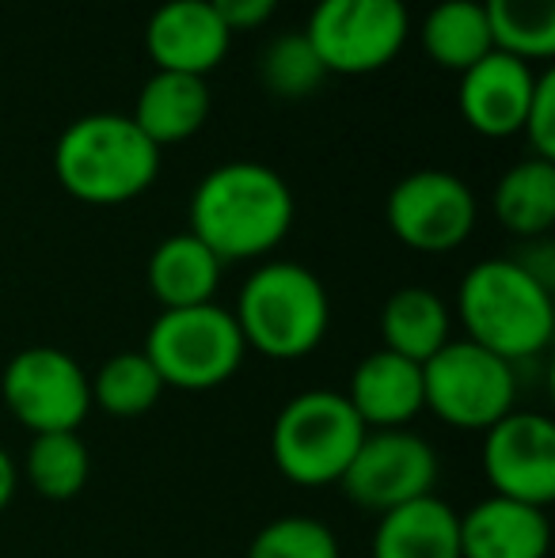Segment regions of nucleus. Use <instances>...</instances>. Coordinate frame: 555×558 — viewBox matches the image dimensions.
Wrapping results in <instances>:
<instances>
[{
    "mask_svg": "<svg viewBox=\"0 0 555 558\" xmlns=\"http://www.w3.org/2000/svg\"><path fill=\"white\" fill-rule=\"evenodd\" d=\"M293 191L275 168L232 160L206 171L191 194V235L221 263H248L278 247L293 228Z\"/></svg>",
    "mask_w": 555,
    "mask_h": 558,
    "instance_id": "obj_1",
    "label": "nucleus"
},
{
    "mask_svg": "<svg viewBox=\"0 0 555 558\" xmlns=\"http://www.w3.org/2000/svg\"><path fill=\"white\" fill-rule=\"evenodd\" d=\"M160 175V148L130 114H84L61 130L53 145V179L84 206L134 202Z\"/></svg>",
    "mask_w": 555,
    "mask_h": 558,
    "instance_id": "obj_2",
    "label": "nucleus"
},
{
    "mask_svg": "<svg viewBox=\"0 0 555 558\" xmlns=\"http://www.w3.org/2000/svg\"><path fill=\"white\" fill-rule=\"evenodd\" d=\"M464 338L503 361H529L555 335L552 286L536 281L518 258H483L464 274L457 293Z\"/></svg>",
    "mask_w": 555,
    "mask_h": 558,
    "instance_id": "obj_3",
    "label": "nucleus"
},
{
    "mask_svg": "<svg viewBox=\"0 0 555 558\" xmlns=\"http://www.w3.org/2000/svg\"><path fill=\"white\" fill-rule=\"evenodd\" d=\"M244 345L270 361L309 357L331 327L327 289L301 263H263L240 286L232 308Z\"/></svg>",
    "mask_w": 555,
    "mask_h": 558,
    "instance_id": "obj_4",
    "label": "nucleus"
},
{
    "mask_svg": "<svg viewBox=\"0 0 555 558\" xmlns=\"http://www.w3.org/2000/svg\"><path fill=\"white\" fill-rule=\"evenodd\" d=\"M365 434L370 429L362 426L342 391L312 388L278 411L270 426V460L289 483L331 486L342 483Z\"/></svg>",
    "mask_w": 555,
    "mask_h": 558,
    "instance_id": "obj_5",
    "label": "nucleus"
},
{
    "mask_svg": "<svg viewBox=\"0 0 555 558\" xmlns=\"http://www.w3.org/2000/svg\"><path fill=\"white\" fill-rule=\"evenodd\" d=\"M141 353L153 361L164 388L214 391L240 373L248 345L229 308L198 304V308L160 312L148 327Z\"/></svg>",
    "mask_w": 555,
    "mask_h": 558,
    "instance_id": "obj_6",
    "label": "nucleus"
},
{
    "mask_svg": "<svg viewBox=\"0 0 555 558\" xmlns=\"http://www.w3.org/2000/svg\"><path fill=\"white\" fill-rule=\"evenodd\" d=\"M514 365L468 338H449L422 365V407L453 429H491L518 411Z\"/></svg>",
    "mask_w": 555,
    "mask_h": 558,
    "instance_id": "obj_7",
    "label": "nucleus"
},
{
    "mask_svg": "<svg viewBox=\"0 0 555 558\" xmlns=\"http://www.w3.org/2000/svg\"><path fill=\"white\" fill-rule=\"evenodd\" d=\"M327 76H365L393 65L411 35L403 0H316L301 31Z\"/></svg>",
    "mask_w": 555,
    "mask_h": 558,
    "instance_id": "obj_8",
    "label": "nucleus"
},
{
    "mask_svg": "<svg viewBox=\"0 0 555 558\" xmlns=\"http://www.w3.org/2000/svg\"><path fill=\"white\" fill-rule=\"evenodd\" d=\"M0 399L31 434H76L92 411V380L73 353L27 345L0 373Z\"/></svg>",
    "mask_w": 555,
    "mask_h": 558,
    "instance_id": "obj_9",
    "label": "nucleus"
},
{
    "mask_svg": "<svg viewBox=\"0 0 555 558\" xmlns=\"http://www.w3.org/2000/svg\"><path fill=\"white\" fill-rule=\"evenodd\" d=\"M480 217L472 186L442 168H422L403 175L385 202L388 232L411 251L445 255L468 243Z\"/></svg>",
    "mask_w": 555,
    "mask_h": 558,
    "instance_id": "obj_10",
    "label": "nucleus"
},
{
    "mask_svg": "<svg viewBox=\"0 0 555 558\" xmlns=\"http://www.w3.org/2000/svg\"><path fill=\"white\" fill-rule=\"evenodd\" d=\"M342 490L370 513H393L408 501L430 498L437 486V452L411 429H370L358 445Z\"/></svg>",
    "mask_w": 555,
    "mask_h": 558,
    "instance_id": "obj_11",
    "label": "nucleus"
},
{
    "mask_svg": "<svg viewBox=\"0 0 555 558\" xmlns=\"http://www.w3.org/2000/svg\"><path fill=\"white\" fill-rule=\"evenodd\" d=\"M483 478L498 498L548 509L555 498V426L536 411H510L483 429Z\"/></svg>",
    "mask_w": 555,
    "mask_h": 558,
    "instance_id": "obj_12",
    "label": "nucleus"
},
{
    "mask_svg": "<svg viewBox=\"0 0 555 558\" xmlns=\"http://www.w3.org/2000/svg\"><path fill=\"white\" fill-rule=\"evenodd\" d=\"M232 35L209 0H164L145 23V53L156 73L202 76L229 58Z\"/></svg>",
    "mask_w": 555,
    "mask_h": 558,
    "instance_id": "obj_13",
    "label": "nucleus"
},
{
    "mask_svg": "<svg viewBox=\"0 0 555 558\" xmlns=\"http://www.w3.org/2000/svg\"><path fill=\"white\" fill-rule=\"evenodd\" d=\"M541 69L518 61L503 50H491L480 65L460 73L457 107L468 130L480 137H518L526 125L529 104H533V88Z\"/></svg>",
    "mask_w": 555,
    "mask_h": 558,
    "instance_id": "obj_14",
    "label": "nucleus"
},
{
    "mask_svg": "<svg viewBox=\"0 0 555 558\" xmlns=\"http://www.w3.org/2000/svg\"><path fill=\"white\" fill-rule=\"evenodd\" d=\"M548 509L491 494L460 517V558H548Z\"/></svg>",
    "mask_w": 555,
    "mask_h": 558,
    "instance_id": "obj_15",
    "label": "nucleus"
},
{
    "mask_svg": "<svg viewBox=\"0 0 555 558\" xmlns=\"http://www.w3.org/2000/svg\"><path fill=\"white\" fill-rule=\"evenodd\" d=\"M365 429H408L422 407V365L393 350H373L358 361L342 391Z\"/></svg>",
    "mask_w": 555,
    "mask_h": 558,
    "instance_id": "obj_16",
    "label": "nucleus"
},
{
    "mask_svg": "<svg viewBox=\"0 0 555 558\" xmlns=\"http://www.w3.org/2000/svg\"><path fill=\"white\" fill-rule=\"evenodd\" d=\"M225 263L191 232L168 235L156 243L145 266V281L153 301L164 312L171 308H198V304H214L217 286H221Z\"/></svg>",
    "mask_w": 555,
    "mask_h": 558,
    "instance_id": "obj_17",
    "label": "nucleus"
},
{
    "mask_svg": "<svg viewBox=\"0 0 555 558\" xmlns=\"http://www.w3.org/2000/svg\"><path fill=\"white\" fill-rule=\"evenodd\" d=\"M214 96L202 76L183 73H153L137 92L134 104V125L153 141L156 148L191 141L206 125Z\"/></svg>",
    "mask_w": 555,
    "mask_h": 558,
    "instance_id": "obj_18",
    "label": "nucleus"
},
{
    "mask_svg": "<svg viewBox=\"0 0 555 558\" xmlns=\"http://www.w3.org/2000/svg\"><path fill=\"white\" fill-rule=\"evenodd\" d=\"M373 558H460V513L434 494L381 513Z\"/></svg>",
    "mask_w": 555,
    "mask_h": 558,
    "instance_id": "obj_19",
    "label": "nucleus"
},
{
    "mask_svg": "<svg viewBox=\"0 0 555 558\" xmlns=\"http://www.w3.org/2000/svg\"><path fill=\"white\" fill-rule=\"evenodd\" d=\"M381 338H385L381 350H393L415 365H426L453 338V316L434 289L403 286L381 308Z\"/></svg>",
    "mask_w": 555,
    "mask_h": 558,
    "instance_id": "obj_20",
    "label": "nucleus"
},
{
    "mask_svg": "<svg viewBox=\"0 0 555 558\" xmlns=\"http://www.w3.org/2000/svg\"><path fill=\"white\" fill-rule=\"evenodd\" d=\"M419 43L422 53L449 73H468L495 50L480 0H442V4H434L426 20L419 23Z\"/></svg>",
    "mask_w": 555,
    "mask_h": 558,
    "instance_id": "obj_21",
    "label": "nucleus"
},
{
    "mask_svg": "<svg viewBox=\"0 0 555 558\" xmlns=\"http://www.w3.org/2000/svg\"><path fill=\"white\" fill-rule=\"evenodd\" d=\"M495 217L521 240H544L555 225V160L526 156L495 186Z\"/></svg>",
    "mask_w": 555,
    "mask_h": 558,
    "instance_id": "obj_22",
    "label": "nucleus"
},
{
    "mask_svg": "<svg viewBox=\"0 0 555 558\" xmlns=\"http://www.w3.org/2000/svg\"><path fill=\"white\" fill-rule=\"evenodd\" d=\"M495 50L529 65L555 58V0H480Z\"/></svg>",
    "mask_w": 555,
    "mask_h": 558,
    "instance_id": "obj_23",
    "label": "nucleus"
},
{
    "mask_svg": "<svg viewBox=\"0 0 555 558\" xmlns=\"http://www.w3.org/2000/svg\"><path fill=\"white\" fill-rule=\"evenodd\" d=\"M20 475L35 486L38 498L73 501L92 475L88 445L81 441V434H35L20 463Z\"/></svg>",
    "mask_w": 555,
    "mask_h": 558,
    "instance_id": "obj_24",
    "label": "nucleus"
},
{
    "mask_svg": "<svg viewBox=\"0 0 555 558\" xmlns=\"http://www.w3.org/2000/svg\"><path fill=\"white\" fill-rule=\"evenodd\" d=\"M92 380V407H99L111 418H141L164 396V380L153 368V361L141 350L114 353L99 365Z\"/></svg>",
    "mask_w": 555,
    "mask_h": 558,
    "instance_id": "obj_25",
    "label": "nucleus"
},
{
    "mask_svg": "<svg viewBox=\"0 0 555 558\" xmlns=\"http://www.w3.org/2000/svg\"><path fill=\"white\" fill-rule=\"evenodd\" d=\"M260 81H263V88L278 99H304L327 81V69L319 65L309 38L297 31V35L275 38V43L263 50Z\"/></svg>",
    "mask_w": 555,
    "mask_h": 558,
    "instance_id": "obj_26",
    "label": "nucleus"
},
{
    "mask_svg": "<svg viewBox=\"0 0 555 558\" xmlns=\"http://www.w3.org/2000/svg\"><path fill=\"white\" fill-rule=\"evenodd\" d=\"M248 558H339V539L319 517H275L255 532Z\"/></svg>",
    "mask_w": 555,
    "mask_h": 558,
    "instance_id": "obj_27",
    "label": "nucleus"
},
{
    "mask_svg": "<svg viewBox=\"0 0 555 558\" xmlns=\"http://www.w3.org/2000/svg\"><path fill=\"white\" fill-rule=\"evenodd\" d=\"M521 133H526L529 145H533V156L555 160V73L548 65H544L541 76H536L533 104H529Z\"/></svg>",
    "mask_w": 555,
    "mask_h": 558,
    "instance_id": "obj_28",
    "label": "nucleus"
},
{
    "mask_svg": "<svg viewBox=\"0 0 555 558\" xmlns=\"http://www.w3.org/2000/svg\"><path fill=\"white\" fill-rule=\"evenodd\" d=\"M281 0H209L221 23L229 27V35H244V31H260L263 23L275 20Z\"/></svg>",
    "mask_w": 555,
    "mask_h": 558,
    "instance_id": "obj_29",
    "label": "nucleus"
},
{
    "mask_svg": "<svg viewBox=\"0 0 555 558\" xmlns=\"http://www.w3.org/2000/svg\"><path fill=\"white\" fill-rule=\"evenodd\" d=\"M15 490H20V463L8 456V448H0V513L12 506Z\"/></svg>",
    "mask_w": 555,
    "mask_h": 558,
    "instance_id": "obj_30",
    "label": "nucleus"
}]
</instances>
